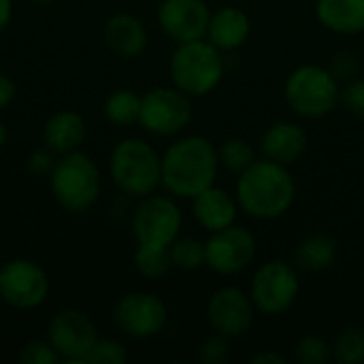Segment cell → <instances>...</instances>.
I'll list each match as a JSON object with an SVG mask.
<instances>
[{
    "label": "cell",
    "instance_id": "e575fe53",
    "mask_svg": "<svg viewBox=\"0 0 364 364\" xmlns=\"http://www.w3.org/2000/svg\"><path fill=\"white\" fill-rule=\"evenodd\" d=\"M15 96H17V85H15V81H13L9 75L0 73V111L6 109V107L15 100Z\"/></svg>",
    "mask_w": 364,
    "mask_h": 364
},
{
    "label": "cell",
    "instance_id": "d6a6232c",
    "mask_svg": "<svg viewBox=\"0 0 364 364\" xmlns=\"http://www.w3.org/2000/svg\"><path fill=\"white\" fill-rule=\"evenodd\" d=\"M331 73L337 77V81L341 83V81H350V79H354L356 75H358V68H360V64H358V58L352 53V51H341V53H337L333 60H331Z\"/></svg>",
    "mask_w": 364,
    "mask_h": 364
},
{
    "label": "cell",
    "instance_id": "f35d334b",
    "mask_svg": "<svg viewBox=\"0 0 364 364\" xmlns=\"http://www.w3.org/2000/svg\"><path fill=\"white\" fill-rule=\"evenodd\" d=\"M32 2H38V4H47V2H53V0H32Z\"/></svg>",
    "mask_w": 364,
    "mask_h": 364
},
{
    "label": "cell",
    "instance_id": "d590c367",
    "mask_svg": "<svg viewBox=\"0 0 364 364\" xmlns=\"http://www.w3.org/2000/svg\"><path fill=\"white\" fill-rule=\"evenodd\" d=\"M252 364H290V358L275 350H264L252 356Z\"/></svg>",
    "mask_w": 364,
    "mask_h": 364
},
{
    "label": "cell",
    "instance_id": "cb8c5ba5",
    "mask_svg": "<svg viewBox=\"0 0 364 364\" xmlns=\"http://www.w3.org/2000/svg\"><path fill=\"white\" fill-rule=\"evenodd\" d=\"M132 262H134L136 273L145 279H160L173 269L168 247H156V245H139L136 243Z\"/></svg>",
    "mask_w": 364,
    "mask_h": 364
},
{
    "label": "cell",
    "instance_id": "d4e9b609",
    "mask_svg": "<svg viewBox=\"0 0 364 364\" xmlns=\"http://www.w3.org/2000/svg\"><path fill=\"white\" fill-rule=\"evenodd\" d=\"M168 254H171L173 269L179 271H198L200 267L207 264L205 243L192 237H177L168 245Z\"/></svg>",
    "mask_w": 364,
    "mask_h": 364
},
{
    "label": "cell",
    "instance_id": "2e32d148",
    "mask_svg": "<svg viewBox=\"0 0 364 364\" xmlns=\"http://www.w3.org/2000/svg\"><path fill=\"white\" fill-rule=\"evenodd\" d=\"M307 132L296 122H277L267 128L260 139V151L264 158L279 164H294L303 158L307 149Z\"/></svg>",
    "mask_w": 364,
    "mask_h": 364
},
{
    "label": "cell",
    "instance_id": "836d02e7",
    "mask_svg": "<svg viewBox=\"0 0 364 364\" xmlns=\"http://www.w3.org/2000/svg\"><path fill=\"white\" fill-rule=\"evenodd\" d=\"M53 164H55V160H53L51 149H36L26 160V168L34 177H49L51 171H53Z\"/></svg>",
    "mask_w": 364,
    "mask_h": 364
},
{
    "label": "cell",
    "instance_id": "8d00e7d4",
    "mask_svg": "<svg viewBox=\"0 0 364 364\" xmlns=\"http://www.w3.org/2000/svg\"><path fill=\"white\" fill-rule=\"evenodd\" d=\"M13 17V0H0V34L6 30Z\"/></svg>",
    "mask_w": 364,
    "mask_h": 364
},
{
    "label": "cell",
    "instance_id": "1f68e13d",
    "mask_svg": "<svg viewBox=\"0 0 364 364\" xmlns=\"http://www.w3.org/2000/svg\"><path fill=\"white\" fill-rule=\"evenodd\" d=\"M339 102H343V107L356 115L364 119V79L360 77H354L350 79L343 87H341V98Z\"/></svg>",
    "mask_w": 364,
    "mask_h": 364
},
{
    "label": "cell",
    "instance_id": "d6986e66",
    "mask_svg": "<svg viewBox=\"0 0 364 364\" xmlns=\"http://www.w3.org/2000/svg\"><path fill=\"white\" fill-rule=\"evenodd\" d=\"M102 38L115 55L136 58L147 47V28L139 17L130 13H115L107 19Z\"/></svg>",
    "mask_w": 364,
    "mask_h": 364
},
{
    "label": "cell",
    "instance_id": "ac0fdd59",
    "mask_svg": "<svg viewBox=\"0 0 364 364\" xmlns=\"http://www.w3.org/2000/svg\"><path fill=\"white\" fill-rule=\"evenodd\" d=\"M239 209L241 207L237 203V196L218 186H211L192 198L194 218L207 232H215L235 224Z\"/></svg>",
    "mask_w": 364,
    "mask_h": 364
},
{
    "label": "cell",
    "instance_id": "3957f363",
    "mask_svg": "<svg viewBox=\"0 0 364 364\" xmlns=\"http://www.w3.org/2000/svg\"><path fill=\"white\" fill-rule=\"evenodd\" d=\"M168 73L175 87L186 92L190 98H203L222 83L226 62L211 41L198 38L177 43L168 60Z\"/></svg>",
    "mask_w": 364,
    "mask_h": 364
},
{
    "label": "cell",
    "instance_id": "6da1fadb",
    "mask_svg": "<svg viewBox=\"0 0 364 364\" xmlns=\"http://www.w3.org/2000/svg\"><path fill=\"white\" fill-rule=\"evenodd\" d=\"M220 171L218 147L203 134H188L162 154V186L177 198H194L215 186Z\"/></svg>",
    "mask_w": 364,
    "mask_h": 364
},
{
    "label": "cell",
    "instance_id": "8992f818",
    "mask_svg": "<svg viewBox=\"0 0 364 364\" xmlns=\"http://www.w3.org/2000/svg\"><path fill=\"white\" fill-rule=\"evenodd\" d=\"M284 94L286 102L296 115L318 119L328 115L337 107L341 98V83L331 73V68L303 64L288 75Z\"/></svg>",
    "mask_w": 364,
    "mask_h": 364
},
{
    "label": "cell",
    "instance_id": "4dcf8cb0",
    "mask_svg": "<svg viewBox=\"0 0 364 364\" xmlns=\"http://www.w3.org/2000/svg\"><path fill=\"white\" fill-rule=\"evenodd\" d=\"M230 358V339L213 333L198 348V360L203 364H224Z\"/></svg>",
    "mask_w": 364,
    "mask_h": 364
},
{
    "label": "cell",
    "instance_id": "9a60e30c",
    "mask_svg": "<svg viewBox=\"0 0 364 364\" xmlns=\"http://www.w3.org/2000/svg\"><path fill=\"white\" fill-rule=\"evenodd\" d=\"M211 9L205 0H162L158 6V23L175 43L207 38Z\"/></svg>",
    "mask_w": 364,
    "mask_h": 364
},
{
    "label": "cell",
    "instance_id": "603a6c76",
    "mask_svg": "<svg viewBox=\"0 0 364 364\" xmlns=\"http://www.w3.org/2000/svg\"><path fill=\"white\" fill-rule=\"evenodd\" d=\"M141 115V96L130 87H119L111 92L105 100V117L113 126H132L139 124Z\"/></svg>",
    "mask_w": 364,
    "mask_h": 364
},
{
    "label": "cell",
    "instance_id": "ba28073f",
    "mask_svg": "<svg viewBox=\"0 0 364 364\" xmlns=\"http://www.w3.org/2000/svg\"><path fill=\"white\" fill-rule=\"evenodd\" d=\"M299 290L296 269L284 260H269L254 273L250 296L258 314L282 316L296 303Z\"/></svg>",
    "mask_w": 364,
    "mask_h": 364
},
{
    "label": "cell",
    "instance_id": "e0dca14e",
    "mask_svg": "<svg viewBox=\"0 0 364 364\" xmlns=\"http://www.w3.org/2000/svg\"><path fill=\"white\" fill-rule=\"evenodd\" d=\"M252 34V19L239 6H220L211 13L207 28V41H211L220 51H235L247 43Z\"/></svg>",
    "mask_w": 364,
    "mask_h": 364
},
{
    "label": "cell",
    "instance_id": "8fae6325",
    "mask_svg": "<svg viewBox=\"0 0 364 364\" xmlns=\"http://www.w3.org/2000/svg\"><path fill=\"white\" fill-rule=\"evenodd\" d=\"M115 326L132 339H151L160 335L168 322L164 301L151 292L124 294L113 309Z\"/></svg>",
    "mask_w": 364,
    "mask_h": 364
},
{
    "label": "cell",
    "instance_id": "277c9868",
    "mask_svg": "<svg viewBox=\"0 0 364 364\" xmlns=\"http://www.w3.org/2000/svg\"><path fill=\"white\" fill-rule=\"evenodd\" d=\"M109 175L124 194L145 198L162 186V156L143 139H124L111 151Z\"/></svg>",
    "mask_w": 364,
    "mask_h": 364
},
{
    "label": "cell",
    "instance_id": "74e56055",
    "mask_svg": "<svg viewBox=\"0 0 364 364\" xmlns=\"http://www.w3.org/2000/svg\"><path fill=\"white\" fill-rule=\"evenodd\" d=\"M6 136H9V130H6V126H4V124L0 122V147H2L4 143H6Z\"/></svg>",
    "mask_w": 364,
    "mask_h": 364
},
{
    "label": "cell",
    "instance_id": "4fadbf2b",
    "mask_svg": "<svg viewBox=\"0 0 364 364\" xmlns=\"http://www.w3.org/2000/svg\"><path fill=\"white\" fill-rule=\"evenodd\" d=\"M96 339V324L79 309L58 311L47 326V341L64 363H85Z\"/></svg>",
    "mask_w": 364,
    "mask_h": 364
},
{
    "label": "cell",
    "instance_id": "f546056e",
    "mask_svg": "<svg viewBox=\"0 0 364 364\" xmlns=\"http://www.w3.org/2000/svg\"><path fill=\"white\" fill-rule=\"evenodd\" d=\"M17 360L21 364H58L62 363L58 352L51 348V343L47 339H34V341H28L19 354H17Z\"/></svg>",
    "mask_w": 364,
    "mask_h": 364
},
{
    "label": "cell",
    "instance_id": "4316f807",
    "mask_svg": "<svg viewBox=\"0 0 364 364\" xmlns=\"http://www.w3.org/2000/svg\"><path fill=\"white\" fill-rule=\"evenodd\" d=\"M333 356L339 364H363L364 363V328L348 326L339 333L333 346Z\"/></svg>",
    "mask_w": 364,
    "mask_h": 364
},
{
    "label": "cell",
    "instance_id": "52a82bcc",
    "mask_svg": "<svg viewBox=\"0 0 364 364\" xmlns=\"http://www.w3.org/2000/svg\"><path fill=\"white\" fill-rule=\"evenodd\" d=\"M192 98L175 85L151 87L141 96L139 124L154 136H177L192 122Z\"/></svg>",
    "mask_w": 364,
    "mask_h": 364
},
{
    "label": "cell",
    "instance_id": "9c48e42d",
    "mask_svg": "<svg viewBox=\"0 0 364 364\" xmlns=\"http://www.w3.org/2000/svg\"><path fill=\"white\" fill-rule=\"evenodd\" d=\"M181 224L183 218L177 203L156 192L141 198L132 213V235L139 245L168 247L179 237Z\"/></svg>",
    "mask_w": 364,
    "mask_h": 364
},
{
    "label": "cell",
    "instance_id": "7c38bea8",
    "mask_svg": "<svg viewBox=\"0 0 364 364\" xmlns=\"http://www.w3.org/2000/svg\"><path fill=\"white\" fill-rule=\"evenodd\" d=\"M207 264L218 275H239L256 258V239L254 235L237 224H230L222 230L209 232L205 241Z\"/></svg>",
    "mask_w": 364,
    "mask_h": 364
},
{
    "label": "cell",
    "instance_id": "44dd1931",
    "mask_svg": "<svg viewBox=\"0 0 364 364\" xmlns=\"http://www.w3.org/2000/svg\"><path fill=\"white\" fill-rule=\"evenodd\" d=\"M318 21L335 34H363L364 0H318Z\"/></svg>",
    "mask_w": 364,
    "mask_h": 364
},
{
    "label": "cell",
    "instance_id": "7a4b0ae2",
    "mask_svg": "<svg viewBox=\"0 0 364 364\" xmlns=\"http://www.w3.org/2000/svg\"><path fill=\"white\" fill-rule=\"evenodd\" d=\"M241 211L254 220H277L290 211L296 198V183L286 164L269 158L247 166L235 190Z\"/></svg>",
    "mask_w": 364,
    "mask_h": 364
},
{
    "label": "cell",
    "instance_id": "f1b7e54d",
    "mask_svg": "<svg viewBox=\"0 0 364 364\" xmlns=\"http://www.w3.org/2000/svg\"><path fill=\"white\" fill-rule=\"evenodd\" d=\"M128 360L126 348L115 339H96L85 363L90 364H124Z\"/></svg>",
    "mask_w": 364,
    "mask_h": 364
},
{
    "label": "cell",
    "instance_id": "30bf717a",
    "mask_svg": "<svg viewBox=\"0 0 364 364\" xmlns=\"http://www.w3.org/2000/svg\"><path fill=\"white\" fill-rule=\"evenodd\" d=\"M49 296V277L30 258H13L0 267V299L13 309H36Z\"/></svg>",
    "mask_w": 364,
    "mask_h": 364
},
{
    "label": "cell",
    "instance_id": "7402d4cb",
    "mask_svg": "<svg viewBox=\"0 0 364 364\" xmlns=\"http://www.w3.org/2000/svg\"><path fill=\"white\" fill-rule=\"evenodd\" d=\"M339 245L331 235H311L294 250V264L307 273H320L335 264Z\"/></svg>",
    "mask_w": 364,
    "mask_h": 364
},
{
    "label": "cell",
    "instance_id": "5bb4252c",
    "mask_svg": "<svg viewBox=\"0 0 364 364\" xmlns=\"http://www.w3.org/2000/svg\"><path fill=\"white\" fill-rule=\"evenodd\" d=\"M256 307L250 292L237 286H224L215 290L207 303V320L213 333L228 339L243 337L254 324Z\"/></svg>",
    "mask_w": 364,
    "mask_h": 364
},
{
    "label": "cell",
    "instance_id": "83f0119b",
    "mask_svg": "<svg viewBox=\"0 0 364 364\" xmlns=\"http://www.w3.org/2000/svg\"><path fill=\"white\" fill-rule=\"evenodd\" d=\"M331 358V346L320 335H303L294 346V360L301 364H326Z\"/></svg>",
    "mask_w": 364,
    "mask_h": 364
},
{
    "label": "cell",
    "instance_id": "5b68a950",
    "mask_svg": "<svg viewBox=\"0 0 364 364\" xmlns=\"http://www.w3.org/2000/svg\"><path fill=\"white\" fill-rule=\"evenodd\" d=\"M55 203L70 213L92 209L100 196V171L96 162L83 151L62 154L49 175Z\"/></svg>",
    "mask_w": 364,
    "mask_h": 364
},
{
    "label": "cell",
    "instance_id": "ffe728a7",
    "mask_svg": "<svg viewBox=\"0 0 364 364\" xmlns=\"http://www.w3.org/2000/svg\"><path fill=\"white\" fill-rule=\"evenodd\" d=\"M87 134V124L77 111H55L43 126V143L53 154L79 151Z\"/></svg>",
    "mask_w": 364,
    "mask_h": 364
},
{
    "label": "cell",
    "instance_id": "484cf974",
    "mask_svg": "<svg viewBox=\"0 0 364 364\" xmlns=\"http://www.w3.org/2000/svg\"><path fill=\"white\" fill-rule=\"evenodd\" d=\"M218 156H220V166L235 175H241L247 166H252L256 162L254 147L245 139H239V136L226 139L218 147Z\"/></svg>",
    "mask_w": 364,
    "mask_h": 364
}]
</instances>
